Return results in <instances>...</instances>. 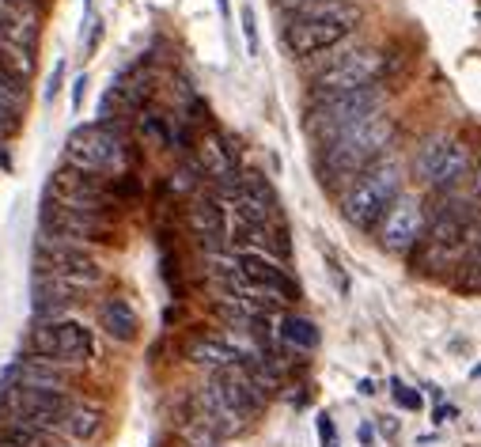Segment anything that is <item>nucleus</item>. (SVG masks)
<instances>
[{"instance_id": "nucleus-1", "label": "nucleus", "mask_w": 481, "mask_h": 447, "mask_svg": "<svg viewBox=\"0 0 481 447\" xmlns=\"http://www.w3.org/2000/svg\"><path fill=\"white\" fill-rule=\"evenodd\" d=\"M361 5L352 0H311V5L296 8L284 24V46L292 57H315L326 53L361 27Z\"/></svg>"}, {"instance_id": "nucleus-2", "label": "nucleus", "mask_w": 481, "mask_h": 447, "mask_svg": "<svg viewBox=\"0 0 481 447\" xmlns=\"http://www.w3.org/2000/svg\"><path fill=\"white\" fill-rule=\"evenodd\" d=\"M394 137V125L387 114L380 118H371L364 125H357V130H349V133H338L333 141L319 144V179L326 186H338V182H352L364 167H371L375 160H380L387 152V144Z\"/></svg>"}, {"instance_id": "nucleus-3", "label": "nucleus", "mask_w": 481, "mask_h": 447, "mask_svg": "<svg viewBox=\"0 0 481 447\" xmlns=\"http://www.w3.org/2000/svg\"><path fill=\"white\" fill-rule=\"evenodd\" d=\"M65 167H76L83 175L118 179L133 171V148L118 121H88L76 125L65 141Z\"/></svg>"}, {"instance_id": "nucleus-4", "label": "nucleus", "mask_w": 481, "mask_h": 447, "mask_svg": "<svg viewBox=\"0 0 481 447\" xmlns=\"http://www.w3.org/2000/svg\"><path fill=\"white\" fill-rule=\"evenodd\" d=\"M380 114H387V95L375 88V83L361 92H345V95H311L303 130L311 133L315 144H326L338 133L357 130V125L380 118Z\"/></svg>"}, {"instance_id": "nucleus-5", "label": "nucleus", "mask_w": 481, "mask_h": 447, "mask_svg": "<svg viewBox=\"0 0 481 447\" xmlns=\"http://www.w3.org/2000/svg\"><path fill=\"white\" fill-rule=\"evenodd\" d=\"M399 194H402V163L394 156H380L342 189V217L352 228L371 231Z\"/></svg>"}, {"instance_id": "nucleus-6", "label": "nucleus", "mask_w": 481, "mask_h": 447, "mask_svg": "<svg viewBox=\"0 0 481 447\" xmlns=\"http://www.w3.org/2000/svg\"><path fill=\"white\" fill-rule=\"evenodd\" d=\"M69 391H38L19 383H0V424H27L38 432H57L69 410Z\"/></svg>"}, {"instance_id": "nucleus-7", "label": "nucleus", "mask_w": 481, "mask_h": 447, "mask_svg": "<svg viewBox=\"0 0 481 447\" xmlns=\"http://www.w3.org/2000/svg\"><path fill=\"white\" fill-rule=\"evenodd\" d=\"M27 349L34 356L57 360L65 368H80L95 356V337L76 318H34V326L27 334Z\"/></svg>"}, {"instance_id": "nucleus-8", "label": "nucleus", "mask_w": 481, "mask_h": 447, "mask_svg": "<svg viewBox=\"0 0 481 447\" xmlns=\"http://www.w3.org/2000/svg\"><path fill=\"white\" fill-rule=\"evenodd\" d=\"M46 198H53L57 205L65 209H80V212H99V217H114V189H111V179H99V175H83L76 167H65L61 163L50 186H46Z\"/></svg>"}, {"instance_id": "nucleus-9", "label": "nucleus", "mask_w": 481, "mask_h": 447, "mask_svg": "<svg viewBox=\"0 0 481 447\" xmlns=\"http://www.w3.org/2000/svg\"><path fill=\"white\" fill-rule=\"evenodd\" d=\"M470 175V148L455 137H428L413 160V179L428 189H451Z\"/></svg>"}, {"instance_id": "nucleus-10", "label": "nucleus", "mask_w": 481, "mask_h": 447, "mask_svg": "<svg viewBox=\"0 0 481 447\" xmlns=\"http://www.w3.org/2000/svg\"><path fill=\"white\" fill-rule=\"evenodd\" d=\"M380 76H383V53L380 50H349V53H338L333 65H326L315 76V92L311 95L361 92V88H371Z\"/></svg>"}, {"instance_id": "nucleus-11", "label": "nucleus", "mask_w": 481, "mask_h": 447, "mask_svg": "<svg viewBox=\"0 0 481 447\" xmlns=\"http://www.w3.org/2000/svg\"><path fill=\"white\" fill-rule=\"evenodd\" d=\"M111 224H114V217L65 209V205H57L53 198H46V201H42V209H38V231H50V236H61V239L80 243V247L107 239Z\"/></svg>"}, {"instance_id": "nucleus-12", "label": "nucleus", "mask_w": 481, "mask_h": 447, "mask_svg": "<svg viewBox=\"0 0 481 447\" xmlns=\"http://www.w3.org/2000/svg\"><path fill=\"white\" fill-rule=\"evenodd\" d=\"M375 231H380L383 250H390V254L413 250L425 236V209H421V201H417L413 194H399L390 201V209L380 217Z\"/></svg>"}, {"instance_id": "nucleus-13", "label": "nucleus", "mask_w": 481, "mask_h": 447, "mask_svg": "<svg viewBox=\"0 0 481 447\" xmlns=\"http://www.w3.org/2000/svg\"><path fill=\"white\" fill-rule=\"evenodd\" d=\"M236 269L246 285H258L269 296H277L281 304H296L300 300V281L288 273V266L281 258L265 250H236Z\"/></svg>"}, {"instance_id": "nucleus-14", "label": "nucleus", "mask_w": 481, "mask_h": 447, "mask_svg": "<svg viewBox=\"0 0 481 447\" xmlns=\"http://www.w3.org/2000/svg\"><path fill=\"white\" fill-rule=\"evenodd\" d=\"M216 387V394L232 406L243 421H255L262 410H265V394H258V387L250 383V375H246V368L243 364H227V368H220V372H213V379H208Z\"/></svg>"}, {"instance_id": "nucleus-15", "label": "nucleus", "mask_w": 481, "mask_h": 447, "mask_svg": "<svg viewBox=\"0 0 481 447\" xmlns=\"http://www.w3.org/2000/svg\"><path fill=\"white\" fill-rule=\"evenodd\" d=\"M69 375L72 368L57 364L46 356H19L0 372V383H19V387H38V391H69Z\"/></svg>"}, {"instance_id": "nucleus-16", "label": "nucleus", "mask_w": 481, "mask_h": 447, "mask_svg": "<svg viewBox=\"0 0 481 447\" xmlns=\"http://www.w3.org/2000/svg\"><path fill=\"white\" fill-rule=\"evenodd\" d=\"M186 220H190V231L197 236V243L205 250H224L227 243V212L213 194H197L190 198V209H186Z\"/></svg>"}, {"instance_id": "nucleus-17", "label": "nucleus", "mask_w": 481, "mask_h": 447, "mask_svg": "<svg viewBox=\"0 0 481 447\" xmlns=\"http://www.w3.org/2000/svg\"><path fill=\"white\" fill-rule=\"evenodd\" d=\"M194 410H197V424L213 436V440H227V436H239L246 429V421L227 406V402L216 394L213 383H205V387L194 394Z\"/></svg>"}, {"instance_id": "nucleus-18", "label": "nucleus", "mask_w": 481, "mask_h": 447, "mask_svg": "<svg viewBox=\"0 0 481 447\" xmlns=\"http://www.w3.org/2000/svg\"><path fill=\"white\" fill-rule=\"evenodd\" d=\"M72 296H76V292H72L65 281H57L53 273L34 269V285H31V307H34V318H69Z\"/></svg>"}, {"instance_id": "nucleus-19", "label": "nucleus", "mask_w": 481, "mask_h": 447, "mask_svg": "<svg viewBox=\"0 0 481 447\" xmlns=\"http://www.w3.org/2000/svg\"><path fill=\"white\" fill-rule=\"evenodd\" d=\"M99 326H102V334H107L111 342L130 345V342H137V334H140V318H137L133 304L125 300V296H107V300L99 304Z\"/></svg>"}, {"instance_id": "nucleus-20", "label": "nucleus", "mask_w": 481, "mask_h": 447, "mask_svg": "<svg viewBox=\"0 0 481 447\" xmlns=\"http://www.w3.org/2000/svg\"><path fill=\"white\" fill-rule=\"evenodd\" d=\"M194 163L201 167V175H205V179L220 182V179H227V175H236V171H239V152H236V148L227 144L220 133H205L201 144H197Z\"/></svg>"}, {"instance_id": "nucleus-21", "label": "nucleus", "mask_w": 481, "mask_h": 447, "mask_svg": "<svg viewBox=\"0 0 481 447\" xmlns=\"http://www.w3.org/2000/svg\"><path fill=\"white\" fill-rule=\"evenodd\" d=\"M57 432L61 436H69V440H76V443H91V440H99V432H102V410L99 406H91V402H69V410H65V417H61V424H57Z\"/></svg>"}, {"instance_id": "nucleus-22", "label": "nucleus", "mask_w": 481, "mask_h": 447, "mask_svg": "<svg viewBox=\"0 0 481 447\" xmlns=\"http://www.w3.org/2000/svg\"><path fill=\"white\" fill-rule=\"evenodd\" d=\"M186 356L194 360V364L208 368V372H220L227 364H243V356L227 345L224 334H205V337H194L190 345H186Z\"/></svg>"}, {"instance_id": "nucleus-23", "label": "nucleus", "mask_w": 481, "mask_h": 447, "mask_svg": "<svg viewBox=\"0 0 481 447\" xmlns=\"http://www.w3.org/2000/svg\"><path fill=\"white\" fill-rule=\"evenodd\" d=\"M277 337L288 345V349H300V353H311L319 345V326L311 323L303 315H284L281 326H277Z\"/></svg>"}, {"instance_id": "nucleus-24", "label": "nucleus", "mask_w": 481, "mask_h": 447, "mask_svg": "<svg viewBox=\"0 0 481 447\" xmlns=\"http://www.w3.org/2000/svg\"><path fill=\"white\" fill-rule=\"evenodd\" d=\"M0 106H8L15 114H27V80L5 57H0Z\"/></svg>"}, {"instance_id": "nucleus-25", "label": "nucleus", "mask_w": 481, "mask_h": 447, "mask_svg": "<svg viewBox=\"0 0 481 447\" xmlns=\"http://www.w3.org/2000/svg\"><path fill=\"white\" fill-rule=\"evenodd\" d=\"M140 137H149L156 148H175V125L167 121V114H140Z\"/></svg>"}, {"instance_id": "nucleus-26", "label": "nucleus", "mask_w": 481, "mask_h": 447, "mask_svg": "<svg viewBox=\"0 0 481 447\" xmlns=\"http://www.w3.org/2000/svg\"><path fill=\"white\" fill-rule=\"evenodd\" d=\"M201 179L205 175H201V167L194 163V156H186L171 171V189H175V194H182V198H194L197 189H201Z\"/></svg>"}, {"instance_id": "nucleus-27", "label": "nucleus", "mask_w": 481, "mask_h": 447, "mask_svg": "<svg viewBox=\"0 0 481 447\" xmlns=\"http://www.w3.org/2000/svg\"><path fill=\"white\" fill-rule=\"evenodd\" d=\"M0 443H8V447H50V432L27 429V424H5V429H0Z\"/></svg>"}, {"instance_id": "nucleus-28", "label": "nucleus", "mask_w": 481, "mask_h": 447, "mask_svg": "<svg viewBox=\"0 0 481 447\" xmlns=\"http://www.w3.org/2000/svg\"><path fill=\"white\" fill-rule=\"evenodd\" d=\"M390 391H394V402H399V406H402V410H413V413H417V410H421V394H417V391L409 387V383H402V379H394V383H390Z\"/></svg>"}, {"instance_id": "nucleus-29", "label": "nucleus", "mask_w": 481, "mask_h": 447, "mask_svg": "<svg viewBox=\"0 0 481 447\" xmlns=\"http://www.w3.org/2000/svg\"><path fill=\"white\" fill-rule=\"evenodd\" d=\"M19 130H24V114L8 111V106H0V141H15Z\"/></svg>"}, {"instance_id": "nucleus-30", "label": "nucleus", "mask_w": 481, "mask_h": 447, "mask_svg": "<svg viewBox=\"0 0 481 447\" xmlns=\"http://www.w3.org/2000/svg\"><path fill=\"white\" fill-rule=\"evenodd\" d=\"M243 38H246V50H250V57L258 53V24H255V8H243Z\"/></svg>"}, {"instance_id": "nucleus-31", "label": "nucleus", "mask_w": 481, "mask_h": 447, "mask_svg": "<svg viewBox=\"0 0 481 447\" xmlns=\"http://www.w3.org/2000/svg\"><path fill=\"white\" fill-rule=\"evenodd\" d=\"M61 80H65V61H57L53 73H50V83H46V99L53 102V95L61 92Z\"/></svg>"}, {"instance_id": "nucleus-32", "label": "nucleus", "mask_w": 481, "mask_h": 447, "mask_svg": "<svg viewBox=\"0 0 481 447\" xmlns=\"http://www.w3.org/2000/svg\"><path fill=\"white\" fill-rule=\"evenodd\" d=\"M83 95H88V76H76L72 80V111H80V106H83Z\"/></svg>"}, {"instance_id": "nucleus-33", "label": "nucleus", "mask_w": 481, "mask_h": 447, "mask_svg": "<svg viewBox=\"0 0 481 447\" xmlns=\"http://www.w3.org/2000/svg\"><path fill=\"white\" fill-rule=\"evenodd\" d=\"M303 5H311V0H277V8H284L288 15L296 12V8H303Z\"/></svg>"}, {"instance_id": "nucleus-34", "label": "nucleus", "mask_w": 481, "mask_h": 447, "mask_svg": "<svg viewBox=\"0 0 481 447\" xmlns=\"http://www.w3.org/2000/svg\"><path fill=\"white\" fill-rule=\"evenodd\" d=\"M361 443H364V447H371V443H375V429H371L368 421L361 424Z\"/></svg>"}, {"instance_id": "nucleus-35", "label": "nucleus", "mask_w": 481, "mask_h": 447, "mask_svg": "<svg viewBox=\"0 0 481 447\" xmlns=\"http://www.w3.org/2000/svg\"><path fill=\"white\" fill-rule=\"evenodd\" d=\"M451 417H455V410H451V406H440V410L432 413V421H436V424H440V421H451Z\"/></svg>"}, {"instance_id": "nucleus-36", "label": "nucleus", "mask_w": 481, "mask_h": 447, "mask_svg": "<svg viewBox=\"0 0 481 447\" xmlns=\"http://www.w3.org/2000/svg\"><path fill=\"white\" fill-rule=\"evenodd\" d=\"M375 391H380V383H375V379H361V394H364V398L375 394Z\"/></svg>"}, {"instance_id": "nucleus-37", "label": "nucleus", "mask_w": 481, "mask_h": 447, "mask_svg": "<svg viewBox=\"0 0 481 447\" xmlns=\"http://www.w3.org/2000/svg\"><path fill=\"white\" fill-rule=\"evenodd\" d=\"M99 38H102V24H95V27H91V38H88V50H95V46H99Z\"/></svg>"}, {"instance_id": "nucleus-38", "label": "nucleus", "mask_w": 481, "mask_h": 447, "mask_svg": "<svg viewBox=\"0 0 481 447\" xmlns=\"http://www.w3.org/2000/svg\"><path fill=\"white\" fill-rule=\"evenodd\" d=\"M8 167V141H0V171Z\"/></svg>"}, {"instance_id": "nucleus-39", "label": "nucleus", "mask_w": 481, "mask_h": 447, "mask_svg": "<svg viewBox=\"0 0 481 447\" xmlns=\"http://www.w3.org/2000/svg\"><path fill=\"white\" fill-rule=\"evenodd\" d=\"M216 5H220V15L227 19V12H232V8H227V0H216Z\"/></svg>"}, {"instance_id": "nucleus-40", "label": "nucleus", "mask_w": 481, "mask_h": 447, "mask_svg": "<svg viewBox=\"0 0 481 447\" xmlns=\"http://www.w3.org/2000/svg\"><path fill=\"white\" fill-rule=\"evenodd\" d=\"M474 189H477V194H481V167H477V175H474Z\"/></svg>"}, {"instance_id": "nucleus-41", "label": "nucleus", "mask_w": 481, "mask_h": 447, "mask_svg": "<svg viewBox=\"0 0 481 447\" xmlns=\"http://www.w3.org/2000/svg\"><path fill=\"white\" fill-rule=\"evenodd\" d=\"M83 8H91V0H83Z\"/></svg>"}, {"instance_id": "nucleus-42", "label": "nucleus", "mask_w": 481, "mask_h": 447, "mask_svg": "<svg viewBox=\"0 0 481 447\" xmlns=\"http://www.w3.org/2000/svg\"><path fill=\"white\" fill-rule=\"evenodd\" d=\"M0 447H8V443H0Z\"/></svg>"}]
</instances>
